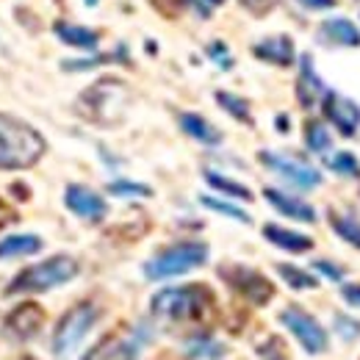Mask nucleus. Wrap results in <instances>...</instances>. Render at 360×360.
Returning a JSON list of instances; mask_svg holds the SVG:
<instances>
[{
    "mask_svg": "<svg viewBox=\"0 0 360 360\" xmlns=\"http://www.w3.org/2000/svg\"><path fill=\"white\" fill-rule=\"evenodd\" d=\"M153 314L167 321H188V324H211L217 316V300L205 285L167 288L153 297Z\"/></svg>",
    "mask_w": 360,
    "mask_h": 360,
    "instance_id": "obj_1",
    "label": "nucleus"
},
{
    "mask_svg": "<svg viewBox=\"0 0 360 360\" xmlns=\"http://www.w3.org/2000/svg\"><path fill=\"white\" fill-rule=\"evenodd\" d=\"M42 136L25 122L0 114V169H28L42 158Z\"/></svg>",
    "mask_w": 360,
    "mask_h": 360,
    "instance_id": "obj_2",
    "label": "nucleus"
},
{
    "mask_svg": "<svg viewBox=\"0 0 360 360\" xmlns=\"http://www.w3.org/2000/svg\"><path fill=\"white\" fill-rule=\"evenodd\" d=\"M78 274V264L70 255H56L45 264H37L31 269L20 271L11 285L6 288V294H31V291H47L56 288L67 280H72Z\"/></svg>",
    "mask_w": 360,
    "mask_h": 360,
    "instance_id": "obj_3",
    "label": "nucleus"
},
{
    "mask_svg": "<svg viewBox=\"0 0 360 360\" xmlns=\"http://www.w3.org/2000/svg\"><path fill=\"white\" fill-rule=\"evenodd\" d=\"M125 97L128 91L120 81H100L94 84L91 89H86L81 94V111L89 117L91 122H100V125H111L120 120L122 114V105H125Z\"/></svg>",
    "mask_w": 360,
    "mask_h": 360,
    "instance_id": "obj_4",
    "label": "nucleus"
},
{
    "mask_svg": "<svg viewBox=\"0 0 360 360\" xmlns=\"http://www.w3.org/2000/svg\"><path fill=\"white\" fill-rule=\"evenodd\" d=\"M205 258H208V247H205V244H200V241H186V244L169 247V250H164L161 255H155V258L144 266V274H147L150 280L175 277V274H183V271L202 266Z\"/></svg>",
    "mask_w": 360,
    "mask_h": 360,
    "instance_id": "obj_5",
    "label": "nucleus"
},
{
    "mask_svg": "<svg viewBox=\"0 0 360 360\" xmlns=\"http://www.w3.org/2000/svg\"><path fill=\"white\" fill-rule=\"evenodd\" d=\"M100 311L91 305V302H81L75 305L72 311H67L64 319L58 321L56 333H53V352L58 358H67L75 352V347L84 341V335L91 330V324L97 321Z\"/></svg>",
    "mask_w": 360,
    "mask_h": 360,
    "instance_id": "obj_6",
    "label": "nucleus"
},
{
    "mask_svg": "<svg viewBox=\"0 0 360 360\" xmlns=\"http://www.w3.org/2000/svg\"><path fill=\"white\" fill-rule=\"evenodd\" d=\"M219 274L227 280V285H233L244 300H250L255 305H266L274 297V285L261 271H252L247 266H222Z\"/></svg>",
    "mask_w": 360,
    "mask_h": 360,
    "instance_id": "obj_7",
    "label": "nucleus"
},
{
    "mask_svg": "<svg viewBox=\"0 0 360 360\" xmlns=\"http://www.w3.org/2000/svg\"><path fill=\"white\" fill-rule=\"evenodd\" d=\"M280 321L297 335V341L305 347L308 355H321L327 349V333L321 330V324L311 314H305L300 308H285L280 314Z\"/></svg>",
    "mask_w": 360,
    "mask_h": 360,
    "instance_id": "obj_8",
    "label": "nucleus"
},
{
    "mask_svg": "<svg viewBox=\"0 0 360 360\" xmlns=\"http://www.w3.org/2000/svg\"><path fill=\"white\" fill-rule=\"evenodd\" d=\"M261 161H264L269 169H274L277 175H283L288 183H294L297 188H314V186L321 183V175L316 172L314 167H308V164H302V161H297V158H291V155L261 153Z\"/></svg>",
    "mask_w": 360,
    "mask_h": 360,
    "instance_id": "obj_9",
    "label": "nucleus"
},
{
    "mask_svg": "<svg viewBox=\"0 0 360 360\" xmlns=\"http://www.w3.org/2000/svg\"><path fill=\"white\" fill-rule=\"evenodd\" d=\"M324 117L344 136H352L360 125V108L338 91H324Z\"/></svg>",
    "mask_w": 360,
    "mask_h": 360,
    "instance_id": "obj_10",
    "label": "nucleus"
},
{
    "mask_svg": "<svg viewBox=\"0 0 360 360\" xmlns=\"http://www.w3.org/2000/svg\"><path fill=\"white\" fill-rule=\"evenodd\" d=\"M42 324H45V311L39 305H34V302H25V305L14 308L6 319V330L14 338H31V335H37L42 330Z\"/></svg>",
    "mask_w": 360,
    "mask_h": 360,
    "instance_id": "obj_11",
    "label": "nucleus"
},
{
    "mask_svg": "<svg viewBox=\"0 0 360 360\" xmlns=\"http://www.w3.org/2000/svg\"><path fill=\"white\" fill-rule=\"evenodd\" d=\"M67 208L84 219H103L105 217V202L103 197H97L94 191L84 188V186H70L67 188Z\"/></svg>",
    "mask_w": 360,
    "mask_h": 360,
    "instance_id": "obj_12",
    "label": "nucleus"
},
{
    "mask_svg": "<svg viewBox=\"0 0 360 360\" xmlns=\"http://www.w3.org/2000/svg\"><path fill=\"white\" fill-rule=\"evenodd\" d=\"M319 97H324V84L314 72V61L305 56L302 58V72H300V81H297V100H300L302 108H311V105H316Z\"/></svg>",
    "mask_w": 360,
    "mask_h": 360,
    "instance_id": "obj_13",
    "label": "nucleus"
},
{
    "mask_svg": "<svg viewBox=\"0 0 360 360\" xmlns=\"http://www.w3.org/2000/svg\"><path fill=\"white\" fill-rule=\"evenodd\" d=\"M266 200H269L280 214H285V217H291V219L316 222V214L311 205H305V202H300V200H294V197H288V194H283V191H277V188H266Z\"/></svg>",
    "mask_w": 360,
    "mask_h": 360,
    "instance_id": "obj_14",
    "label": "nucleus"
},
{
    "mask_svg": "<svg viewBox=\"0 0 360 360\" xmlns=\"http://www.w3.org/2000/svg\"><path fill=\"white\" fill-rule=\"evenodd\" d=\"M258 58L269 61V64H277V67H288L294 61V45L288 37H274V39H266L261 45H255L252 50Z\"/></svg>",
    "mask_w": 360,
    "mask_h": 360,
    "instance_id": "obj_15",
    "label": "nucleus"
},
{
    "mask_svg": "<svg viewBox=\"0 0 360 360\" xmlns=\"http://www.w3.org/2000/svg\"><path fill=\"white\" fill-rule=\"evenodd\" d=\"M264 236L269 238L271 244L288 250V252H308L314 247V241L302 233H294V230H285V227H277V225H266L264 227Z\"/></svg>",
    "mask_w": 360,
    "mask_h": 360,
    "instance_id": "obj_16",
    "label": "nucleus"
},
{
    "mask_svg": "<svg viewBox=\"0 0 360 360\" xmlns=\"http://www.w3.org/2000/svg\"><path fill=\"white\" fill-rule=\"evenodd\" d=\"M180 125H183L186 134L194 136V139L202 141V144H219V141H222V134H219L211 122H205L202 117H197V114H183V117H180Z\"/></svg>",
    "mask_w": 360,
    "mask_h": 360,
    "instance_id": "obj_17",
    "label": "nucleus"
},
{
    "mask_svg": "<svg viewBox=\"0 0 360 360\" xmlns=\"http://www.w3.org/2000/svg\"><path fill=\"white\" fill-rule=\"evenodd\" d=\"M321 34L327 42H338V45H360V31L349 20H330L321 25Z\"/></svg>",
    "mask_w": 360,
    "mask_h": 360,
    "instance_id": "obj_18",
    "label": "nucleus"
},
{
    "mask_svg": "<svg viewBox=\"0 0 360 360\" xmlns=\"http://www.w3.org/2000/svg\"><path fill=\"white\" fill-rule=\"evenodd\" d=\"M56 34H58V39H64L67 45H75V47H94L97 39H100L89 28L70 25V22H56Z\"/></svg>",
    "mask_w": 360,
    "mask_h": 360,
    "instance_id": "obj_19",
    "label": "nucleus"
},
{
    "mask_svg": "<svg viewBox=\"0 0 360 360\" xmlns=\"http://www.w3.org/2000/svg\"><path fill=\"white\" fill-rule=\"evenodd\" d=\"M42 241L37 236H11L6 241H0V258H14V255H31L39 252Z\"/></svg>",
    "mask_w": 360,
    "mask_h": 360,
    "instance_id": "obj_20",
    "label": "nucleus"
},
{
    "mask_svg": "<svg viewBox=\"0 0 360 360\" xmlns=\"http://www.w3.org/2000/svg\"><path fill=\"white\" fill-rule=\"evenodd\" d=\"M305 141H308V147H311L314 153L330 150V134H327V128H324L319 120H308V122H305Z\"/></svg>",
    "mask_w": 360,
    "mask_h": 360,
    "instance_id": "obj_21",
    "label": "nucleus"
},
{
    "mask_svg": "<svg viewBox=\"0 0 360 360\" xmlns=\"http://www.w3.org/2000/svg\"><path fill=\"white\" fill-rule=\"evenodd\" d=\"M217 100H219V105L225 108L227 114H233L236 120H241V122H247V125L252 122L247 100H241V97H236V94H227V91H219V94H217Z\"/></svg>",
    "mask_w": 360,
    "mask_h": 360,
    "instance_id": "obj_22",
    "label": "nucleus"
},
{
    "mask_svg": "<svg viewBox=\"0 0 360 360\" xmlns=\"http://www.w3.org/2000/svg\"><path fill=\"white\" fill-rule=\"evenodd\" d=\"M277 271H280V277L291 285V288H316L319 285V280L316 277H311L308 271L297 269V266H288V264H280L277 266Z\"/></svg>",
    "mask_w": 360,
    "mask_h": 360,
    "instance_id": "obj_23",
    "label": "nucleus"
},
{
    "mask_svg": "<svg viewBox=\"0 0 360 360\" xmlns=\"http://www.w3.org/2000/svg\"><path fill=\"white\" fill-rule=\"evenodd\" d=\"M205 180H208L214 188H219V191L230 194V197H238V200H252V191H250L247 186L233 183V180L222 178V175H217V172H205Z\"/></svg>",
    "mask_w": 360,
    "mask_h": 360,
    "instance_id": "obj_24",
    "label": "nucleus"
},
{
    "mask_svg": "<svg viewBox=\"0 0 360 360\" xmlns=\"http://www.w3.org/2000/svg\"><path fill=\"white\" fill-rule=\"evenodd\" d=\"M330 222H333V230H335V233H338L344 241H349L352 247H358V250H360V222H358V219H349V217H335V214H333V219H330Z\"/></svg>",
    "mask_w": 360,
    "mask_h": 360,
    "instance_id": "obj_25",
    "label": "nucleus"
},
{
    "mask_svg": "<svg viewBox=\"0 0 360 360\" xmlns=\"http://www.w3.org/2000/svg\"><path fill=\"white\" fill-rule=\"evenodd\" d=\"M120 352V338L117 335H105L97 347H91L89 352L84 355V360H114Z\"/></svg>",
    "mask_w": 360,
    "mask_h": 360,
    "instance_id": "obj_26",
    "label": "nucleus"
},
{
    "mask_svg": "<svg viewBox=\"0 0 360 360\" xmlns=\"http://www.w3.org/2000/svg\"><path fill=\"white\" fill-rule=\"evenodd\" d=\"M188 355L191 358H222L225 355V347L222 344H214L208 338H197L188 344Z\"/></svg>",
    "mask_w": 360,
    "mask_h": 360,
    "instance_id": "obj_27",
    "label": "nucleus"
},
{
    "mask_svg": "<svg viewBox=\"0 0 360 360\" xmlns=\"http://www.w3.org/2000/svg\"><path fill=\"white\" fill-rule=\"evenodd\" d=\"M202 205L211 208V211H219V214H225V217H233V219H238V222H250V217H247L241 208L227 205V202H219V200H214V197H202Z\"/></svg>",
    "mask_w": 360,
    "mask_h": 360,
    "instance_id": "obj_28",
    "label": "nucleus"
},
{
    "mask_svg": "<svg viewBox=\"0 0 360 360\" xmlns=\"http://www.w3.org/2000/svg\"><path fill=\"white\" fill-rule=\"evenodd\" d=\"M330 167L335 169V172H341V175H360V164L355 155H349V153H338L333 161H330Z\"/></svg>",
    "mask_w": 360,
    "mask_h": 360,
    "instance_id": "obj_29",
    "label": "nucleus"
},
{
    "mask_svg": "<svg viewBox=\"0 0 360 360\" xmlns=\"http://www.w3.org/2000/svg\"><path fill=\"white\" fill-rule=\"evenodd\" d=\"M258 355H261L264 360H288V355H285V344H283L280 338H274V335H271L266 344L258 347Z\"/></svg>",
    "mask_w": 360,
    "mask_h": 360,
    "instance_id": "obj_30",
    "label": "nucleus"
},
{
    "mask_svg": "<svg viewBox=\"0 0 360 360\" xmlns=\"http://www.w3.org/2000/svg\"><path fill=\"white\" fill-rule=\"evenodd\" d=\"M335 327H338V333H341V338L344 341H355L360 338V321L355 319H347V316H335Z\"/></svg>",
    "mask_w": 360,
    "mask_h": 360,
    "instance_id": "obj_31",
    "label": "nucleus"
},
{
    "mask_svg": "<svg viewBox=\"0 0 360 360\" xmlns=\"http://www.w3.org/2000/svg\"><path fill=\"white\" fill-rule=\"evenodd\" d=\"M108 191L111 194H134V197H150V188L147 186H141V183H125V180H120V183H111L108 186Z\"/></svg>",
    "mask_w": 360,
    "mask_h": 360,
    "instance_id": "obj_32",
    "label": "nucleus"
},
{
    "mask_svg": "<svg viewBox=\"0 0 360 360\" xmlns=\"http://www.w3.org/2000/svg\"><path fill=\"white\" fill-rule=\"evenodd\" d=\"M164 17H178L180 11H183V6H186V0H150Z\"/></svg>",
    "mask_w": 360,
    "mask_h": 360,
    "instance_id": "obj_33",
    "label": "nucleus"
},
{
    "mask_svg": "<svg viewBox=\"0 0 360 360\" xmlns=\"http://www.w3.org/2000/svg\"><path fill=\"white\" fill-rule=\"evenodd\" d=\"M277 3H280V0H241V6H244L247 11H252V14H258V17L269 14Z\"/></svg>",
    "mask_w": 360,
    "mask_h": 360,
    "instance_id": "obj_34",
    "label": "nucleus"
},
{
    "mask_svg": "<svg viewBox=\"0 0 360 360\" xmlns=\"http://www.w3.org/2000/svg\"><path fill=\"white\" fill-rule=\"evenodd\" d=\"M316 269L321 271V274H327L330 280H341L344 274H341V269H335L333 264H327V261H316Z\"/></svg>",
    "mask_w": 360,
    "mask_h": 360,
    "instance_id": "obj_35",
    "label": "nucleus"
},
{
    "mask_svg": "<svg viewBox=\"0 0 360 360\" xmlns=\"http://www.w3.org/2000/svg\"><path fill=\"white\" fill-rule=\"evenodd\" d=\"M344 300L349 302V305H355V308H360V285H344Z\"/></svg>",
    "mask_w": 360,
    "mask_h": 360,
    "instance_id": "obj_36",
    "label": "nucleus"
},
{
    "mask_svg": "<svg viewBox=\"0 0 360 360\" xmlns=\"http://www.w3.org/2000/svg\"><path fill=\"white\" fill-rule=\"evenodd\" d=\"M14 219H17V214L8 208V202H3V200H0V230L8 225V222H14Z\"/></svg>",
    "mask_w": 360,
    "mask_h": 360,
    "instance_id": "obj_37",
    "label": "nucleus"
},
{
    "mask_svg": "<svg viewBox=\"0 0 360 360\" xmlns=\"http://www.w3.org/2000/svg\"><path fill=\"white\" fill-rule=\"evenodd\" d=\"M305 8H330V6H335V0H300Z\"/></svg>",
    "mask_w": 360,
    "mask_h": 360,
    "instance_id": "obj_38",
    "label": "nucleus"
},
{
    "mask_svg": "<svg viewBox=\"0 0 360 360\" xmlns=\"http://www.w3.org/2000/svg\"><path fill=\"white\" fill-rule=\"evenodd\" d=\"M205 3H208V6H217V3H222V0H205Z\"/></svg>",
    "mask_w": 360,
    "mask_h": 360,
    "instance_id": "obj_39",
    "label": "nucleus"
},
{
    "mask_svg": "<svg viewBox=\"0 0 360 360\" xmlns=\"http://www.w3.org/2000/svg\"><path fill=\"white\" fill-rule=\"evenodd\" d=\"M22 360H34V358H22Z\"/></svg>",
    "mask_w": 360,
    "mask_h": 360,
    "instance_id": "obj_40",
    "label": "nucleus"
}]
</instances>
